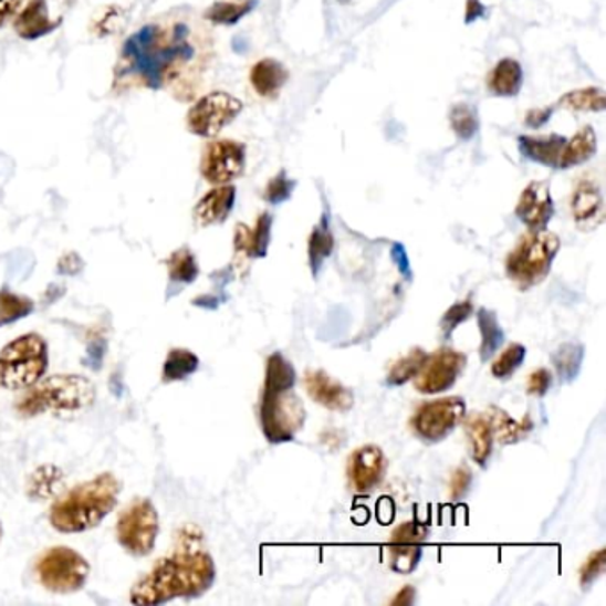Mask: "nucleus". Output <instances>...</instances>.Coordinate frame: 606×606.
Masks as SVG:
<instances>
[{
    "instance_id": "obj_1",
    "label": "nucleus",
    "mask_w": 606,
    "mask_h": 606,
    "mask_svg": "<svg viewBox=\"0 0 606 606\" xmlns=\"http://www.w3.org/2000/svg\"><path fill=\"white\" fill-rule=\"evenodd\" d=\"M216 562L203 547V532L196 525L181 526L177 546L130 591L132 605L157 606L173 599H195L209 593L216 584Z\"/></svg>"
},
{
    "instance_id": "obj_2",
    "label": "nucleus",
    "mask_w": 606,
    "mask_h": 606,
    "mask_svg": "<svg viewBox=\"0 0 606 606\" xmlns=\"http://www.w3.org/2000/svg\"><path fill=\"white\" fill-rule=\"evenodd\" d=\"M157 55L164 87H171L178 100H192L212 63V38L192 20L177 19L166 28L160 25Z\"/></svg>"
},
{
    "instance_id": "obj_3",
    "label": "nucleus",
    "mask_w": 606,
    "mask_h": 606,
    "mask_svg": "<svg viewBox=\"0 0 606 606\" xmlns=\"http://www.w3.org/2000/svg\"><path fill=\"white\" fill-rule=\"evenodd\" d=\"M122 480L113 473H102L82 482L55 500L49 521L61 534H82L109 516L118 505Z\"/></svg>"
},
{
    "instance_id": "obj_4",
    "label": "nucleus",
    "mask_w": 606,
    "mask_h": 606,
    "mask_svg": "<svg viewBox=\"0 0 606 606\" xmlns=\"http://www.w3.org/2000/svg\"><path fill=\"white\" fill-rule=\"evenodd\" d=\"M96 388L87 377L61 374L38 380L17 403L22 417H38L43 412H79L95 404Z\"/></svg>"
},
{
    "instance_id": "obj_5",
    "label": "nucleus",
    "mask_w": 606,
    "mask_h": 606,
    "mask_svg": "<svg viewBox=\"0 0 606 606\" xmlns=\"http://www.w3.org/2000/svg\"><path fill=\"white\" fill-rule=\"evenodd\" d=\"M558 251L561 239L553 231L529 230L505 260L509 280L523 292L541 285L550 276Z\"/></svg>"
},
{
    "instance_id": "obj_6",
    "label": "nucleus",
    "mask_w": 606,
    "mask_h": 606,
    "mask_svg": "<svg viewBox=\"0 0 606 606\" xmlns=\"http://www.w3.org/2000/svg\"><path fill=\"white\" fill-rule=\"evenodd\" d=\"M49 370V344L38 333L19 336L0 351V388L28 389Z\"/></svg>"
},
{
    "instance_id": "obj_7",
    "label": "nucleus",
    "mask_w": 606,
    "mask_h": 606,
    "mask_svg": "<svg viewBox=\"0 0 606 606\" xmlns=\"http://www.w3.org/2000/svg\"><path fill=\"white\" fill-rule=\"evenodd\" d=\"M260 429L269 443L294 441L306 421V408L294 389H265L260 397Z\"/></svg>"
},
{
    "instance_id": "obj_8",
    "label": "nucleus",
    "mask_w": 606,
    "mask_h": 606,
    "mask_svg": "<svg viewBox=\"0 0 606 606\" xmlns=\"http://www.w3.org/2000/svg\"><path fill=\"white\" fill-rule=\"evenodd\" d=\"M90 571V562L69 546L49 547L34 566L41 587L52 594L79 593L86 587Z\"/></svg>"
},
{
    "instance_id": "obj_9",
    "label": "nucleus",
    "mask_w": 606,
    "mask_h": 606,
    "mask_svg": "<svg viewBox=\"0 0 606 606\" xmlns=\"http://www.w3.org/2000/svg\"><path fill=\"white\" fill-rule=\"evenodd\" d=\"M159 29V23H148L125 41L116 66L118 77L139 79L149 90H163V70L157 58Z\"/></svg>"
},
{
    "instance_id": "obj_10",
    "label": "nucleus",
    "mask_w": 606,
    "mask_h": 606,
    "mask_svg": "<svg viewBox=\"0 0 606 606\" xmlns=\"http://www.w3.org/2000/svg\"><path fill=\"white\" fill-rule=\"evenodd\" d=\"M159 532V512L148 498L134 500L130 505L123 509L116 521L118 544L132 557H146L154 552Z\"/></svg>"
},
{
    "instance_id": "obj_11",
    "label": "nucleus",
    "mask_w": 606,
    "mask_h": 606,
    "mask_svg": "<svg viewBox=\"0 0 606 606\" xmlns=\"http://www.w3.org/2000/svg\"><path fill=\"white\" fill-rule=\"evenodd\" d=\"M467 417V400L462 397H441L418 406L412 412L411 430L426 443L443 441L461 426Z\"/></svg>"
},
{
    "instance_id": "obj_12",
    "label": "nucleus",
    "mask_w": 606,
    "mask_h": 606,
    "mask_svg": "<svg viewBox=\"0 0 606 606\" xmlns=\"http://www.w3.org/2000/svg\"><path fill=\"white\" fill-rule=\"evenodd\" d=\"M242 109L244 105L237 96L227 91H212L190 105L187 128L195 136L212 139L221 134L222 128L236 122Z\"/></svg>"
},
{
    "instance_id": "obj_13",
    "label": "nucleus",
    "mask_w": 606,
    "mask_h": 606,
    "mask_svg": "<svg viewBox=\"0 0 606 606\" xmlns=\"http://www.w3.org/2000/svg\"><path fill=\"white\" fill-rule=\"evenodd\" d=\"M245 145L233 139L212 140L205 146L199 173L210 186H227L244 175Z\"/></svg>"
},
{
    "instance_id": "obj_14",
    "label": "nucleus",
    "mask_w": 606,
    "mask_h": 606,
    "mask_svg": "<svg viewBox=\"0 0 606 606\" xmlns=\"http://www.w3.org/2000/svg\"><path fill=\"white\" fill-rule=\"evenodd\" d=\"M467 354L456 348L443 347L427 356L424 367L412 379L417 391L424 395L445 394L458 383L467 368Z\"/></svg>"
},
{
    "instance_id": "obj_15",
    "label": "nucleus",
    "mask_w": 606,
    "mask_h": 606,
    "mask_svg": "<svg viewBox=\"0 0 606 606\" xmlns=\"http://www.w3.org/2000/svg\"><path fill=\"white\" fill-rule=\"evenodd\" d=\"M386 473L388 459L377 445H363L348 456V482L358 494L374 493L385 482Z\"/></svg>"
},
{
    "instance_id": "obj_16",
    "label": "nucleus",
    "mask_w": 606,
    "mask_h": 606,
    "mask_svg": "<svg viewBox=\"0 0 606 606\" xmlns=\"http://www.w3.org/2000/svg\"><path fill=\"white\" fill-rule=\"evenodd\" d=\"M555 216V203L552 198V187L547 181H530L521 192L516 205V218L530 231L546 230Z\"/></svg>"
},
{
    "instance_id": "obj_17",
    "label": "nucleus",
    "mask_w": 606,
    "mask_h": 606,
    "mask_svg": "<svg viewBox=\"0 0 606 606\" xmlns=\"http://www.w3.org/2000/svg\"><path fill=\"white\" fill-rule=\"evenodd\" d=\"M571 213L576 228L594 231L605 222L602 187L594 178H579L571 195Z\"/></svg>"
},
{
    "instance_id": "obj_18",
    "label": "nucleus",
    "mask_w": 606,
    "mask_h": 606,
    "mask_svg": "<svg viewBox=\"0 0 606 606\" xmlns=\"http://www.w3.org/2000/svg\"><path fill=\"white\" fill-rule=\"evenodd\" d=\"M304 388L309 391L313 403H317L327 411L347 412L354 408L353 389H348L338 379L331 377L326 370H321V368L306 370Z\"/></svg>"
},
{
    "instance_id": "obj_19",
    "label": "nucleus",
    "mask_w": 606,
    "mask_h": 606,
    "mask_svg": "<svg viewBox=\"0 0 606 606\" xmlns=\"http://www.w3.org/2000/svg\"><path fill=\"white\" fill-rule=\"evenodd\" d=\"M236 199L237 189L231 184L213 187L196 203L192 212L196 224L201 228L222 224L230 218L231 210L236 207Z\"/></svg>"
},
{
    "instance_id": "obj_20",
    "label": "nucleus",
    "mask_w": 606,
    "mask_h": 606,
    "mask_svg": "<svg viewBox=\"0 0 606 606\" xmlns=\"http://www.w3.org/2000/svg\"><path fill=\"white\" fill-rule=\"evenodd\" d=\"M13 25L22 40L34 41L60 28L61 20L50 17L45 0H29L17 14Z\"/></svg>"
},
{
    "instance_id": "obj_21",
    "label": "nucleus",
    "mask_w": 606,
    "mask_h": 606,
    "mask_svg": "<svg viewBox=\"0 0 606 606\" xmlns=\"http://www.w3.org/2000/svg\"><path fill=\"white\" fill-rule=\"evenodd\" d=\"M464 432H467L468 453L471 461L480 468L488 467L489 459L493 456L494 435L491 421L485 412H471L464 417Z\"/></svg>"
},
{
    "instance_id": "obj_22",
    "label": "nucleus",
    "mask_w": 606,
    "mask_h": 606,
    "mask_svg": "<svg viewBox=\"0 0 606 606\" xmlns=\"http://www.w3.org/2000/svg\"><path fill=\"white\" fill-rule=\"evenodd\" d=\"M289 81V70L280 61L265 58L249 70V84L263 100H276Z\"/></svg>"
},
{
    "instance_id": "obj_23",
    "label": "nucleus",
    "mask_w": 606,
    "mask_h": 606,
    "mask_svg": "<svg viewBox=\"0 0 606 606\" xmlns=\"http://www.w3.org/2000/svg\"><path fill=\"white\" fill-rule=\"evenodd\" d=\"M520 152L532 163L543 164L546 168L558 169V159H561L562 148L566 143V137L558 134L550 136H521Z\"/></svg>"
},
{
    "instance_id": "obj_24",
    "label": "nucleus",
    "mask_w": 606,
    "mask_h": 606,
    "mask_svg": "<svg viewBox=\"0 0 606 606\" xmlns=\"http://www.w3.org/2000/svg\"><path fill=\"white\" fill-rule=\"evenodd\" d=\"M485 415H488L491 427H493L494 441L500 445L520 443L521 439H525L534 430V421H532L529 412L523 417V420H516L508 411H503L502 408L491 406Z\"/></svg>"
},
{
    "instance_id": "obj_25",
    "label": "nucleus",
    "mask_w": 606,
    "mask_h": 606,
    "mask_svg": "<svg viewBox=\"0 0 606 606\" xmlns=\"http://www.w3.org/2000/svg\"><path fill=\"white\" fill-rule=\"evenodd\" d=\"M485 86L489 93L494 96H503V98H512L516 96L523 86V69L516 60L505 58L498 61L494 69L488 73Z\"/></svg>"
},
{
    "instance_id": "obj_26",
    "label": "nucleus",
    "mask_w": 606,
    "mask_h": 606,
    "mask_svg": "<svg viewBox=\"0 0 606 606\" xmlns=\"http://www.w3.org/2000/svg\"><path fill=\"white\" fill-rule=\"evenodd\" d=\"M477 327L480 331V362H491L505 344V330L498 321L497 312L489 309H479L477 312Z\"/></svg>"
},
{
    "instance_id": "obj_27",
    "label": "nucleus",
    "mask_w": 606,
    "mask_h": 606,
    "mask_svg": "<svg viewBox=\"0 0 606 606\" xmlns=\"http://www.w3.org/2000/svg\"><path fill=\"white\" fill-rule=\"evenodd\" d=\"M597 152V137L593 127L579 128L575 136L566 139L562 148L561 159H558V169H571L575 166H582L587 160L593 159Z\"/></svg>"
},
{
    "instance_id": "obj_28",
    "label": "nucleus",
    "mask_w": 606,
    "mask_h": 606,
    "mask_svg": "<svg viewBox=\"0 0 606 606\" xmlns=\"http://www.w3.org/2000/svg\"><path fill=\"white\" fill-rule=\"evenodd\" d=\"M333 251H335V236L331 230L330 218L327 213H324L309 237V263L313 278H318Z\"/></svg>"
},
{
    "instance_id": "obj_29",
    "label": "nucleus",
    "mask_w": 606,
    "mask_h": 606,
    "mask_svg": "<svg viewBox=\"0 0 606 606\" xmlns=\"http://www.w3.org/2000/svg\"><path fill=\"white\" fill-rule=\"evenodd\" d=\"M63 482V470L60 467L41 464L29 476L25 493L32 502H46L60 493Z\"/></svg>"
},
{
    "instance_id": "obj_30",
    "label": "nucleus",
    "mask_w": 606,
    "mask_h": 606,
    "mask_svg": "<svg viewBox=\"0 0 606 606\" xmlns=\"http://www.w3.org/2000/svg\"><path fill=\"white\" fill-rule=\"evenodd\" d=\"M585 347L578 342H566L553 353V368L562 383H573L584 365Z\"/></svg>"
},
{
    "instance_id": "obj_31",
    "label": "nucleus",
    "mask_w": 606,
    "mask_h": 606,
    "mask_svg": "<svg viewBox=\"0 0 606 606\" xmlns=\"http://www.w3.org/2000/svg\"><path fill=\"white\" fill-rule=\"evenodd\" d=\"M199 368V358L189 348H173L164 362V383H180L195 376Z\"/></svg>"
},
{
    "instance_id": "obj_32",
    "label": "nucleus",
    "mask_w": 606,
    "mask_h": 606,
    "mask_svg": "<svg viewBox=\"0 0 606 606\" xmlns=\"http://www.w3.org/2000/svg\"><path fill=\"white\" fill-rule=\"evenodd\" d=\"M557 105L573 113H603L606 107L605 91L602 87L570 91L558 98Z\"/></svg>"
},
{
    "instance_id": "obj_33",
    "label": "nucleus",
    "mask_w": 606,
    "mask_h": 606,
    "mask_svg": "<svg viewBox=\"0 0 606 606\" xmlns=\"http://www.w3.org/2000/svg\"><path fill=\"white\" fill-rule=\"evenodd\" d=\"M427 353L426 348L415 347L409 351L408 354H404L397 362L389 367L388 374H386V385L388 386H404L409 380L417 377L420 368L426 363Z\"/></svg>"
},
{
    "instance_id": "obj_34",
    "label": "nucleus",
    "mask_w": 606,
    "mask_h": 606,
    "mask_svg": "<svg viewBox=\"0 0 606 606\" xmlns=\"http://www.w3.org/2000/svg\"><path fill=\"white\" fill-rule=\"evenodd\" d=\"M168 276L173 285H192L199 278V265L196 254L189 248H180L171 253L168 262Z\"/></svg>"
},
{
    "instance_id": "obj_35",
    "label": "nucleus",
    "mask_w": 606,
    "mask_h": 606,
    "mask_svg": "<svg viewBox=\"0 0 606 606\" xmlns=\"http://www.w3.org/2000/svg\"><path fill=\"white\" fill-rule=\"evenodd\" d=\"M257 6V0H224L216 2L205 11L203 19L213 25H236L237 22L244 19L245 14L251 13Z\"/></svg>"
},
{
    "instance_id": "obj_36",
    "label": "nucleus",
    "mask_w": 606,
    "mask_h": 606,
    "mask_svg": "<svg viewBox=\"0 0 606 606\" xmlns=\"http://www.w3.org/2000/svg\"><path fill=\"white\" fill-rule=\"evenodd\" d=\"M297 383V372L294 365L281 353H272L265 365V380L263 388L265 389H294Z\"/></svg>"
},
{
    "instance_id": "obj_37",
    "label": "nucleus",
    "mask_w": 606,
    "mask_h": 606,
    "mask_svg": "<svg viewBox=\"0 0 606 606\" xmlns=\"http://www.w3.org/2000/svg\"><path fill=\"white\" fill-rule=\"evenodd\" d=\"M34 312V301L28 295L14 294L13 290L0 289V327L29 317Z\"/></svg>"
},
{
    "instance_id": "obj_38",
    "label": "nucleus",
    "mask_w": 606,
    "mask_h": 606,
    "mask_svg": "<svg viewBox=\"0 0 606 606\" xmlns=\"http://www.w3.org/2000/svg\"><path fill=\"white\" fill-rule=\"evenodd\" d=\"M424 557V544H388L389 570L409 575Z\"/></svg>"
},
{
    "instance_id": "obj_39",
    "label": "nucleus",
    "mask_w": 606,
    "mask_h": 606,
    "mask_svg": "<svg viewBox=\"0 0 606 606\" xmlns=\"http://www.w3.org/2000/svg\"><path fill=\"white\" fill-rule=\"evenodd\" d=\"M526 359V347L523 344H511L503 348L502 353L498 354L493 365H491V374L494 379L509 380Z\"/></svg>"
},
{
    "instance_id": "obj_40",
    "label": "nucleus",
    "mask_w": 606,
    "mask_h": 606,
    "mask_svg": "<svg viewBox=\"0 0 606 606\" xmlns=\"http://www.w3.org/2000/svg\"><path fill=\"white\" fill-rule=\"evenodd\" d=\"M272 222L274 218L271 212L260 213L254 227L249 231V259L268 257L272 239Z\"/></svg>"
},
{
    "instance_id": "obj_41",
    "label": "nucleus",
    "mask_w": 606,
    "mask_h": 606,
    "mask_svg": "<svg viewBox=\"0 0 606 606\" xmlns=\"http://www.w3.org/2000/svg\"><path fill=\"white\" fill-rule=\"evenodd\" d=\"M448 119L452 125L453 134L461 140L473 139L479 132V116L476 107H471L470 104L453 105Z\"/></svg>"
},
{
    "instance_id": "obj_42",
    "label": "nucleus",
    "mask_w": 606,
    "mask_h": 606,
    "mask_svg": "<svg viewBox=\"0 0 606 606\" xmlns=\"http://www.w3.org/2000/svg\"><path fill=\"white\" fill-rule=\"evenodd\" d=\"M476 313V306L471 297L462 299L458 303H453L447 312L443 313V317L439 321V331L443 339L452 338L453 333L461 324L468 321Z\"/></svg>"
},
{
    "instance_id": "obj_43",
    "label": "nucleus",
    "mask_w": 606,
    "mask_h": 606,
    "mask_svg": "<svg viewBox=\"0 0 606 606\" xmlns=\"http://www.w3.org/2000/svg\"><path fill=\"white\" fill-rule=\"evenodd\" d=\"M127 25V13L119 6H107L93 23V32L96 36L107 38L118 34Z\"/></svg>"
},
{
    "instance_id": "obj_44",
    "label": "nucleus",
    "mask_w": 606,
    "mask_h": 606,
    "mask_svg": "<svg viewBox=\"0 0 606 606\" xmlns=\"http://www.w3.org/2000/svg\"><path fill=\"white\" fill-rule=\"evenodd\" d=\"M430 530L427 523L412 520L406 521L403 525H398L397 529L389 535V543L391 544H426L429 539Z\"/></svg>"
},
{
    "instance_id": "obj_45",
    "label": "nucleus",
    "mask_w": 606,
    "mask_h": 606,
    "mask_svg": "<svg viewBox=\"0 0 606 606\" xmlns=\"http://www.w3.org/2000/svg\"><path fill=\"white\" fill-rule=\"evenodd\" d=\"M295 181L286 175V171L278 173L276 177L269 180L265 190H263V199L269 205H281L289 201L290 196L294 192Z\"/></svg>"
},
{
    "instance_id": "obj_46",
    "label": "nucleus",
    "mask_w": 606,
    "mask_h": 606,
    "mask_svg": "<svg viewBox=\"0 0 606 606\" xmlns=\"http://www.w3.org/2000/svg\"><path fill=\"white\" fill-rule=\"evenodd\" d=\"M605 547H599V550L588 555L587 561L584 562V566L579 570V585H582L584 591H588V588L596 584L597 579L605 575Z\"/></svg>"
},
{
    "instance_id": "obj_47",
    "label": "nucleus",
    "mask_w": 606,
    "mask_h": 606,
    "mask_svg": "<svg viewBox=\"0 0 606 606\" xmlns=\"http://www.w3.org/2000/svg\"><path fill=\"white\" fill-rule=\"evenodd\" d=\"M471 484H473V471L467 464L453 470L450 482H448V498L452 502H459L462 498L470 493Z\"/></svg>"
},
{
    "instance_id": "obj_48",
    "label": "nucleus",
    "mask_w": 606,
    "mask_h": 606,
    "mask_svg": "<svg viewBox=\"0 0 606 606\" xmlns=\"http://www.w3.org/2000/svg\"><path fill=\"white\" fill-rule=\"evenodd\" d=\"M553 386V372L550 368H537L526 377V394L530 397L543 398L550 394Z\"/></svg>"
},
{
    "instance_id": "obj_49",
    "label": "nucleus",
    "mask_w": 606,
    "mask_h": 606,
    "mask_svg": "<svg viewBox=\"0 0 606 606\" xmlns=\"http://www.w3.org/2000/svg\"><path fill=\"white\" fill-rule=\"evenodd\" d=\"M82 269H84V260L75 251L63 254L60 262H58V272L63 276H77V274H81Z\"/></svg>"
},
{
    "instance_id": "obj_50",
    "label": "nucleus",
    "mask_w": 606,
    "mask_h": 606,
    "mask_svg": "<svg viewBox=\"0 0 606 606\" xmlns=\"http://www.w3.org/2000/svg\"><path fill=\"white\" fill-rule=\"evenodd\" d=\"M105 348H107V344H105L104 339L91 342L90 347H87L86 367L100 370L102 363H104Z\"/></svg>"
},
{
    "instance_id": "obj_51",
    "label": "nucleus",
    "mask_w": 606,
    "mask_h": 606,
    "mask_svg": "<svg viewBox=\"0 0 606 606\" xmlns=\"http://www.w3.org/2000/svg\"><path fill=\"white\" fill-rule=\"evenodd\" d=\"M553 107H543V109H532L526 113V127L541 128L552 119Z\"/></svg>"
},
{
    "instance_id": "obj_52",
    "label": "nucleus",
    "mask_w": 606,
    "mask_h": 606,
    "mask_svg": "<svg viewBox=\"0 0 606 606\" xmlns=\"http://www.w3.org/2000/svg\"><path fill=\"white\" fill-rule=\"evenodd\" d=\"M23 0H0V28L6 25V22L17 14V11L22 8Z\"/></svg>"
},
{
    "instance_id": "obj_53",
    "label": "nucleus",
    "mask_w": 606,
    "mask_h": 606,
    "mask_svg": "<svg viewBox=\"0 0 606 606\" xmlns=\"http://www.w3.org/2000/svg\"><path fill=\"white\" fill-rule=\"evenodd\" d=\"M467 19H464V22L467 23H473L476 20L484 19L485 17V8L480 0H468L467 2V14H464Z\"/></svg>"
},
{
    "instance_id": "obj_54",
    "label": "nucleus",
    "mask_w": 606,
    "mask_h": 606,
    "mask_svg": "<svg viewBox=\"0 0 606 606\" xmlns=\"http://www.w3.org/2000/svg\"><path fill=\"white\" fill-rule=\"evenodd\" d=\"M415 596H417V591H415V587H411V585H406V587L400 588V593L391 599V605H412V603H415Z\"/></svg>"
},
{
    "instance_id": "obj_55",
    "label": "nucleus",
    "mask_w": 606,
    "mask_h": 606,
    "mask_svg": "<svg viewBox=\"0 0 606 606\" xmlns=\"http://www.w3.org/2000/svg\"><path fill=\"white\" fill-rule=\"evenodd\" d=\"M391 257H394L395 262L398 263V268L403 269L404 272L408 271V254H406V251H404L403 245L395 244L394 251H391Z\"/></svg>"
},
{
    "instance_id": "obj_56",
    "label": "nucleus",
    "mask_w": 606,
    "mask_h": 606,
    "mask_svg": "<svg viewBox=\"0 0 606 606\" xmlns=\"http://www.w3.org/2000/svg\"><path fill=\"white\" fill-rule=\"evenodd\" d=\"M192 304L199 306V309L216 310L219 306V299L213 297V295H203V297L195 299Z\"/></svg>"
},
{
    "instance_id": "obj_57",
    "label": "nucleus",
    "mask_w": 606,
    "mask_h": 606,
    "mask_svg": "<svg viewBox=\"0 0 606 606\" xmlns=\"http://www.w3.org/2000/svg\"><path fill=\"white\" fill-rule=\"evenodd\" d=\"M2 535H4V529L0 525V541H2Z\"/></svg>"
},
{
    "instance_id": "obj_58",
    "label": "nucleus",
    "mask_w": 606,
    "mask_h": 606,
    "mask_svg": "<svg viewBox=\"0 0 606 606\" xmlns=\"http://www.w3.org/2000/svg\"><path fill=\"white\" fill-rule=\"evenodd\" d=\"M339 2H342V4H347V2H351V0H339Z\"/></svg>"
}]
</instances>
